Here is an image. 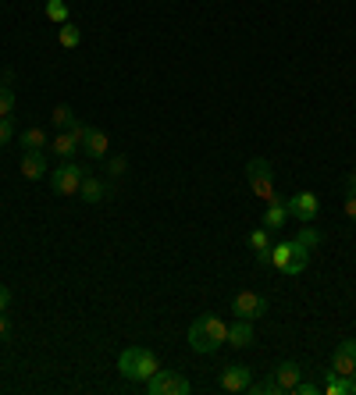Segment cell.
I'll list each match as a JSON object with an SVG mask.
<instances>
[{"instance_id": "15", "label": "cell", "mask_w": 356, "mask_h": 395, "mask_svg": "<svg viewBox=\"0 0 356 395\" xmlns=\"http://www.w3.org/2000/svg\"><path fill=\"white\" fill-rule=\"evenodd\" d=\"M111 193V186L107 182H100V178H82V186H79V196L86 200V203H104V196Z\"/></svg>"}, {"instance_id": "33", "label": "cell", "mask_w": 356, "mask_h": 395, "mask_svg": "<svg viewBox=\"0 0 356 395\" xmlns=\"http://www.w3.org/2000/svg\"><path fill=\"white\" fill-rule=\"evenodd\" d=\"M8 331H11V324H8V314H0V339H4Z\"/></svg>"}, {"instance_id": "26", "label": "cell", "mask_w": 356, "mask_h": 395, "mask_svg": "<svg viewBox=\"0 0 356 395\" xmlns=\"http://www.w3.org/2000/svg\"><path fill=\"white\" fill-rule=\"evenodd\" d=\"M289 253H292V242H278V246H271V267L285 271V264H289Z\"/></svg>"}, {"instance_id": "3", "label": "cell", "mask_w": 356, "mask_h": 395, "mask_svg": "<svg viewBox=\"0 0 356 395\" xmlns=\"http://www.w3.org/2000/svg\"><path fill=\"white\" fill-rule=\"evenodd\" d=\"M246 178H250V189L260 196V200H275V168L271 161H264V157H253L246 164Z\"/></svg>"}, {"instance_id": "4", "label": "cell", "mask_w": 356, "mask_h": 395, "mask_svg": "<svg viewBox=\"0 0 356 395\" xmlns=\"http://www.w3.org/2000/svg\"><path fill=\"white\" fill-rule=\"evenodd\" d=\"M82 178H86V171H82L79 164L61 161V168L50 171V189H54L57 196H75V193H79V186H82Z\"/></svg>"}, {"instance_id": "32", "label": "cell", "mask_w": 356, "mask_h": 395, "mask_svg": "<svg viewBox=\"0 0 356 395\" xmlns=\"http://www.w3.org/2000/svg\"><path fill=\"white\" fill-rule=\"evenodd\" d=\"M8 307H11V289L0 285V314H8Z\"/></svg>"}, {"instance_id": "24", "label": "cell", "mask_w": 356, "mask_h": 395, "mask_svg": "<svg viewBox=\"0 0 356 395\" xmlns=\"http://www.w3.org/2000/svg\"><path fill=\"white\" fill-rule=\"evenodd\" d=\"M346 214L356 221V175H346Z\"/></svg>"}, {"instance_id": "1", "label": "cell", "mask_w": 356, "mask_h": 395, "mask_svg": "<svg viewBox=\"0 0 356 395\" xmlns=\"http://www.w3.org/2000/svg\"><path fill=\"white\" fill-rule=\"evenodd\" d=\"M225 342H228V324H225L221 317L207 314V317L193 321V328H189V346H193V353H218Z\"/></svg>"}, {"instance_id": "30", "label": "cell", "mask_w": 356, "mask_h": 395, "mask_svg": "<svg viewBox=\"0 0 356 395\" xmlns=\"http://www.w3.org/2000/svg\"><path fill=\"white\" fill-rule=\"evenodd\" d=\"M125 168H129V161H125V157H111V161H107V175H111V178H122V175H125Z\"/></svg>"}, {"instance_id": "10", "label": "cell", "mask_w": 356, "mask_h": 395, "mask_svg": "<svg viewBox=\"0 0 356 395\" xmlns=\"http://www.w3.org/2000/svg\"><path fill=\"white\" fill-rule=\"evenodd\" d=\"M82 150L93 161H104L107 157V150H111V139H107V132L104 129H89L86 136H82Z\"/></svg>"}, {"instance_id": "25", "label": "cell", "mask_w": 356, "mask_h": 395, "mask_svg": "<svg viewBox=\"0 0 356 395\" xmlns=\"http://www.w3.org/2000/svg\"><path fill=\"white\" fill-rule=\"evenodd\" d=\"M246 392H253V395H282V388H278V381H275V374L271 378H264V381H250V388Z\"/></svg>"}, {"instance_id": "5", "label": "cell", "mask_w": 356, "mask_h": 395, "mask_svg": "<svg viewBox=\"0 0 356 395\" xmlns=\"http://www.w3.org/2000/svg\"><path fill=\"white\" fill-rule=\"evenodd\" d=\"M232 310H235V317H243V321H260V317L267 314V299H264L260 292L243 289V292H235Z\"/></svg>"}, {"instance_id": "31", "label": "cell", "mask_w": 356, "mask_h": 395, "mask_svg": "<svg viewBox=\"0 0 356 395\" xmlns=\"http://www.w3.org/2000/svg\"><path fill=\"white\" fill-rule=\"evenodd\" d=\"M321 392V385H314V381H300L292 388V395H317Z\"/></svg>"}, {"instance_id": "20", "label": "cell", "mask_w": 356, "mask_h": 395, "mask_svg": "<svg viewBox=\"0 0 356 395\" xmlns=\"http://www.w3.org/2000/svg\"><path fill=\"white\" fill-rule=\"evenodd\" d=\"M57 40H61V47H65V50H75V47L82 43V33H79V29H75L72 22H65V25H61V33H57Z\"/></svg>"}, {"instance_id": "19", "label": "cell", "mask_w": 356, "mask_h": 395, "mask_svg": "<svg viewBox=\"0 0 356 395\" xmlns=\"http://www.w3.org/2000/svg\"><path fill=\"white\" fill-rule=\"evenodd\" d=\"M50 121H54V125L61 129V132H68V129L75 125V111H72L68 104H57V107H54V114H50Z\"/></svg>"}, {"instance_id": "16", "label": "cell", "mask_w": 356, "mask_h": 395, "mask_svg": "<svg viewBox=\"0 0 356 395\" xmlns=\"http://www.w3.org/2000/svg\"><path fill=\"white\" fill-rule=\"evenodd\" d=\"M310 264V246H303V242L292 239V253H289V264H285V275H303Z\"/></svg>"}, {"instance_id": "2", "label": "cell", "mask_w": 356, "mask_h": 395, "mask_svg": "<svg viewBox=\"0 0 356 395\" xmlns=\"http://www.w3.org/2000/svg\"><path fill=\"white\" fill-rule=\"evenodd\" d=\"M118 371H122L129 381H146V378H154L161 371V363L150 349H143V346H129L122 356H118Z\"/></svg>"}, {"instance_id": "17", "label": "cell", "mask_w": 356, "mask_h": 395, "mask_svg": "<svg viewBox=\"0 0 356 395\" xmlns=\"http://www.w3.org/2000/svg\"><path fill=\"white\" fill-rule=\"evenodd\" d=\"M324 392H328V395H356V378L328 371V385H324Z\"/></svg>"}, {"instance_id": "6", "label": "cell", "mask_w": 356, "mask_h": 395, "mask_svg": "<svg viewBox=\"0 0 356 395\" xmlns=\"http://www.w3.org/2000/svg\"><path fill=\"white\" fill-rule=\"evenodd\" d=\"M146 392L150 395H186L189 392V381L175 371H157L154 378H146Z\"/></svg>"}, {"instance_id": "9", "label": "cell", "mask_w": 356, "mask_h": 395, "mask_svg": "<svg viewBox=\"0 0 356 395\" xmlns=\"http://www.w3.org/2000/svg\"><path fill=\"white\" fill-rule=\"evenodd\" d=\"M356 371V339H346L332 353V374H353Z\"/></svg>"}, {"instance_id": "27", "label": "cell", "mask_w": 356, "mask_h": 395, "mask_svg": "<svg viewBox=\"0 0 356 395\" xmlns=\"http://www.w3.org/2000/svg\"><path fill=\"white\" fill-rule=\"evenodd\" d=\"M15 111V93H11V86H0V118H8Z\"/></svg>"}, {"instance_id": "8", "label": "cell", "mask_w": 356, "mask_h": 395, "mask_svg": "<svg viewBox=\"0 0 356 395\" xmlns=\"http://www.w3.org/2000/svg\"><path fill=\"white\" fill-rule=\"evenodd\" d=\"M253 381V371L246 367V363H232V367L221 371V388L225 392H246Z\"/></svg>"}, {"instance_id": "11", "label": "cell", "mask_w": 356, "mask_h": 395, "mask_svg": "<svg viewBox=\"0 0 356 395\" xmlns=\"http://www.w3.org/2000/svg\"><path fill=\"white\" fill-rule=\"evenodd\" d=\"M300 378H303V367H300L296 360H285V363H278V367H275V381H278L282 395H285V392H292L296 385H300Z\"/></svg>"}, {"instance_id": "14", "label": "cell", "mask_w": 356, "mask_h": 395, "mask_svg": "<svg viewBox=\"0 0 356 395\" xmlns=\"http://www.w3.org/2000/svg\"><path fill=\"white\" fill-rule=\"evenodd\" d=\"M228 342L235 346V349H250L253 346V321H235V324H228Z\"/></svg>"}, {"instance_id": "29", "label": "cell", "mask_w": 356, "mask_h": 395, "mask_svg": "<svg viewBox=\"0 0 356 395\" xmlns=\"http://www.w3.org/2000/svg\"><path fill=\"white\" fill-rule=\"evenodd\" d=\"M11 136H15V114L0 118V146H4V143H11Z\"/></svg>"}, {"instance_id": "34", "label": "cell", "mask_w": 356, "mask_h": 395, "mask_svg": "<svg viewBox=\"0 0 356 395\" xmlns=\"http://www.w3.org/2000/svg\"><path fill=\"white\" fill-rule=\"evenodd\" d=\"M353 175H356V171H353Z\"/></svg>"}, {"instance_id": "18", "label": "cell", "mask_w": 356, "mask_h": 395, "mask_svg": "<svg viewBox=\"0 0 356 395\" xmlns=\"http://www.w3.org/2000/svg\"><path fill=\"white\" fill-rule=\"evenodd\" d=\"M50 146H54V154L61 157V161H68V157H75V150H79V139H75L72 132H57V139H54Z\"/></svg>"}, {"instance_id": "21", "label": "cell", "mask_w": 356, "mask_h": 395, "mask_svg": "<svg viewBox=\"0 0 356 395\" xmlns=\"http://www.w3.org/2000/svg\"><path fill=\"white\" fill-rule=\"evenodd\" d=\"M47 146V132L43 129H25L22 132V150H43Z\"/></svg>"}, {"instance_id": "12", "label": "cell", "mask_w": 356, "mask_h": 395, "mask_svg": "<svg viewBox=\"0 0 356 395\" xmlns=\"http://www.w3.org/2000/svg\"><path fill=\"white\" fill-rule=\"evenodd\" d=\"M285 221H289V203H285V196H275V200H267L264 228H267V232H275V228H285Z\"/></svg>"}, {"instance_id": "13", "label": "cell", "mask_w": 356, "mask_h": 395, "mask_svg": "<svg viewBox=\"0 0 356 395\" xmlns=\"http://www.w3.org/2000/svg\"><path fill=\"white\" fill-rule=\"evenodd\" d=\"M43 175H47L43 154H40V150H25V154H22V178L36 182V178H43Z\"/></svg>"}, {"instance_id": "28", "label": "cell", "mask_w": 356, "mask_h": 395, "mask_svg": "<svg viewBox=\"0 0 356 395\" xmlns=\"http://www.w3.org/2000/svg\"><path fill=\"white\" fill-rule=\"evenodd\" d=\"M321 239H324V235H321L317 228H303L300 235H296V242H303V246H310V250H314V246H321Z\"/></svg>"}, {"instance_id": "22", "label": "cell", "mask_w": 356, "mask_h": 395, "mask_svg": "<svg viewBox=\"0 0 356 395\" xmlns=\"http://www.w3.org/2000/svg\"><path fill=\"white\" fill-rule=\"evenodd\" d=\"M47 18L57 22V25H65L68 22V4L65 0H47Z\"/></svg>"}, {"instance_id": "23", "label": "cell", "mask_w": 356, "mask_h": 395, "mask_svg": "<svg viewBox=\"0 0 356 395\" xmlns=\"http://www.w3.org/2000/svg\"><path fill=\"white\" fill-rule=\"evenodd\" d=\"M250 246H253V253H267V250H271V232H267V228L250 232Z\"/></svg>"}, {"instance_id": "7", "label": "cell", "mask_w": 356, "mask_h": 395, "mask_svg": "<svg viewBox=\"0 0 356 395\" xmlns=\"http://www.w3.org/2000/svg\"><path fill=\"white\" fill-rule=\"evenodd\" d=\"M285 203H289V214H292L296 221H303V225H310V221L317 218V207H321V200H317L314 193H296V196H289Z\"/></svg>"}]
</instances>
